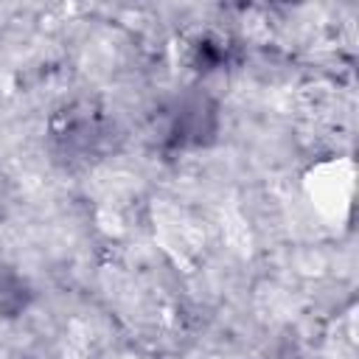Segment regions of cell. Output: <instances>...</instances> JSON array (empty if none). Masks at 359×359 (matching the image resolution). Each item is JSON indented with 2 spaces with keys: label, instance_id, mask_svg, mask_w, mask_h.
Instances as JSON below:
<instances>
[{
  "label": "cell",
  "instance_id": "7a4b0ae2",
  "mask_svg": "<svg viewBox=\"0 0 359 359\" xmlns=\"http://www.w3.org/2000/svg\"><path fill=\"white\" fill-rule=\"evenodd\" d=\"M348 168V163H342L339 174H337V182H331V163L328 165H320L309 185H311V199L323 208V210H331L337 213L339 208H348V199H351V174H342Z\"/></svg>",
  "mask_w": 359,
  "mask_h": 359
},
{
  "label": "cell",
  "instance_id": "3957f363",
  "mask_svg": "<svg viewBox=\"0 0 359 359\" xmlns=\"http://www.w3.org/2000/svg\"><path fill=\"white\" fill-rule=\"evenodd\" d=\"M31 303V286L22 275L0 269V320L20 317Z\"/></svg>",
  "mask_w": 359,
  "mask_h": 359
},
{
  "label": "cell",
  "instance_id": "6da1fadb",
  "mask_svg": "<svg viewBox=\"0 0 359 359\" xmlns=\"http://www.w3.org/2000/svg\"><path fill=\"white\" fill-rule=\"evenodd\" d=\"M216 129H219L216 104L208 95H191L180 104L171 135H174V143L180 146H205L216 137Z\"/></svg>",
  "mask_w": 359,
  "mask_h": 359
}]
</instances>
